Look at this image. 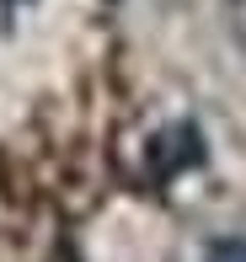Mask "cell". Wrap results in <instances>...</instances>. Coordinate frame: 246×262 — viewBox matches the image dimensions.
Segmentation results:
<instances>
[{
  "label": "cell",
  "mask_w": 246,
  "mask_h": 262,
  "mask_svg": "<svg viewBox=\"0 0 246 262\" xmlns=\"http://www.w3.org/2000/svg\"><path fill=\"white\" fill-rule=\"evenodd\" d=\"M204 262H246V241H236V235H230V241H214Z\"/></svg>",
  "instance_id": "6da1fadb"
}]
</instances>
